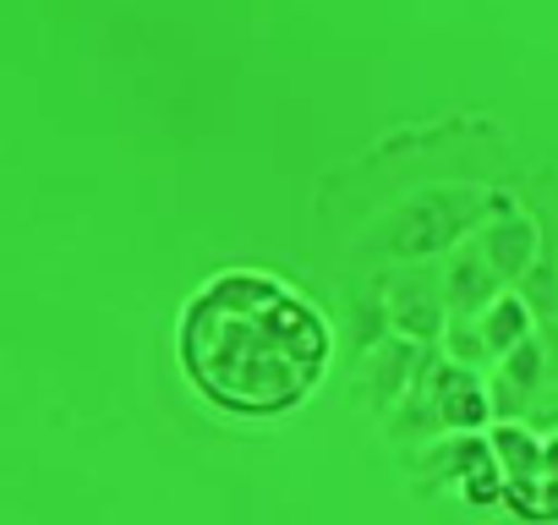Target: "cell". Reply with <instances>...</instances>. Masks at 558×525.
I'll return each instance as SVG.
<instances>
[{"label": "cell", "instance_id": "1", "mask_svg": "<svg viewBox=\"0 0 558 525\" xmlns=\"http://www.w3.org/2000/svg\"><path fill=\"white\" fill-rule=\"evenodd\" d=\"M175 367L186 389L235 422H279L318 400L335 367L324 307L252 262L208 274L175 318Z\"/></svg>", "mask_w": 558, "mask_h": 525}]
</instances>
